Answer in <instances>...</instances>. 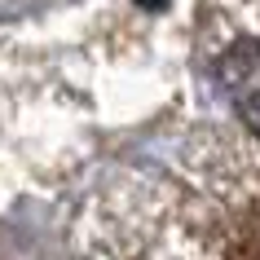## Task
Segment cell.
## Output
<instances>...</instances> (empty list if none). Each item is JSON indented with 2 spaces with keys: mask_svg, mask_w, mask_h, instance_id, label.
Returning a JSON list of instances; mask_svg holds the SVG:
<instances>
[{
  "mask_svg": "<svg viewBox=\"0 0 260 260\" xmlns=\"http://www.w3.org/2000/svg\"><path fill=\"white\" fill-rule=\"evenodd\" d=\"M207 75L225 97L243 133L260 141V18L243 9V18L220 14L207 31Z\"/></svg>",
  "mask_w": 260,
  "mask_h": 260,
  "instance_id": "6da1fadb",
  "label": "cell"
}]
</instances>
